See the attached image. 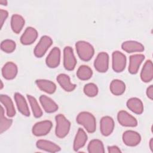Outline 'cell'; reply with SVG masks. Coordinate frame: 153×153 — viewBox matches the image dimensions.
<instances>
[{"instance_id":"obj_1","label":"cell","mask_w":153,"mask_h":153,"mask_svg":"<svg viewBox=\"0 0 153 153\" xmlns=\"http://www.w3.org/2000/svg\"><path fill=\"white\" fill-rule=\"evenodd\" d=\"M78 124L82 126L88 133H94L96 130V121L94 116L88 112H81L76 117Z\"/></svg>"},{"instance_id":"obj_2","label":"cell","mask_w":153,"mask_h":153,"mask_svg":"<svg viewBox=\"0 0 153 153\" xmlns=\"http://www.w3.org/2000/svg\"><path fill=\"white\" fill-rule=\"evenodd\" d=\"M75 48L79 57L83 61H89L94 54V49L92 45L84 41L76 42Z\"/></svg>"},{"instance_id":"obj_3","label":"cell","mask_w":153,"mask_h":153,"mask_svg":"<svg viewBox=\"0 0 153 153\" xmlns=\"http://www.w3.org/2000/svg\"><path fill=\"white\" fill-rule=\"evenodd\" d=\"M55 120L56 122V135L59 138H64L69 131L71 123L63 114L57 115L55 117Z\"/></svg>"},{"instance_id":"obj_4","label":"cell","mask_w":153,"mask_h":153,"mask_svg":"<svg viewBox=\"0 0 153 153\" xmlns=\"http://www.w3.org/2000/svg\"><path fill=\"white\" fill-rule=\"evenodd\" d=\"M52 44L53 40L50 36L47 35L42 36L34 48L33 53L35 56L38 58L44 56Z\"/></svg>"},{"instance_id":"obj_5","label":"cell","mask_w":153,"mask_h":153,"mask_svg":"<svg viewBox=\"0 0 153 153\" xmlns=\"http://www.w3.org/2000/svg\"><path fill=\"white\" fill-rule=\"evenodd\" d=\"M126 65V57L121 52L115 51L112 54V66L116 72H121L124 71Z\"/></svg>"},{"instance_id":"obj_6","label":"cell","mask_w":153,"mask_h":153,"mask_svg":"<svg viewBox=\"0 0 153 153\" xmlns=\"http://www.w3.org/2000/svg\"><path fill=\"white\" fill-rule=\"evenodd\" d=\"M76 65V59L74 56L73 49L66 46L63 50V66L68 71H73Z\"/></svg>"},{"instance_id":"obj_7","label":"cell","mask_w":153,"mask_h":153,"mask_svg":"<svg viewBox=\"0 0 153 153\" xmlns=\"http://www.w3.org/2000/svg\"><path fill=\"white\" fill-rule=\"evenodd\" d=\"M53 124L50 120H44L35 123L32 127V133L36 136H42L47 134L51 130Z\"/></svg>"},{"instance_id":"obj_8","label":"cell","mask_w":153,"mask_h":153,"mask_svg":"<svg viewBox=\"0 0 153 153\" xmlns=\"http://www.w3.org/2000/svg\"><path fill=\"white\" fill-rule=\"evenodd\" d=\"M94 68L99 72H106L109 68V55L106 52L99 53L94 62Z\"/></svg>"},{"instance_id":"obj_9","label":"cell","mask_w":153,"mask_h":153,"mask_svg":"<svg viewBox=\"0 0 153 153\" xmlns=\"http://www.w3.org/2000/svg\"><path fill=\"white\" fill-rule=\"evenodd\" d=\"M117 120L120 124L124 127H134L137 125V120L133 116L124 110L118 112Z\"/></svg>"},{"instance_id":"obj_10","label":"cell","mask_w":153,"mask_h":153,"mask_svg":"<svg viewBox=\"0 0 153 153\" xmlns=\"http://www.w3.org/2000/svg\"><path fill=\"white\" fill-rule=\"evenodd\" d=\"M141 140V136L139 133L133 130H127L123 133V141L128 146H135L139 145Z\"/></svg>"},{"instance_id":"obj_11","label":"cell","mask_w":153,"mask_h":153,"mask_svg":"<svg viewBox=\"0 0 153 153\" xmlns=\"http://www.w3.org/2000/svg\"><path fill=\"white\" fill-rule=\"evenodd\" d=\"M114 121L112 118L109 116L103 117L100 121V132L104 136L110 135L114 128Z\"/></svg>"},{"instance_id":"obj_12","label":"cell","mask_w":153,"mask_h":153,"mask_svg":"<svg viewBox=\"0 0 153 153\" xmlns=\"http://www.w3.org/2000/svg\"><path fill=\"white\" fill-rule=\"evenodd\" d=\"M60 62V50L58 47H55L53 48L48 54L45 59V63L48 67L50 68H55L59 65Z\"/></svg>"},{"instance_id":"obj_13","label":"cell","mask_w":153,"mask_h":153,"mask_svg":"<svg viewBox=\"0 0 153 153\" xmlns=\"http://www.w3.org/2000/svg\"><path fill=\"white\" fill-rule=\"evenodd\" d=\"M37 37V30L32 27H27L20 37V42L23 45H30L35 41Z\"/></svg>"},{"instance_id":"obj_14","label":"cell","mask_w":153,"mask_h":153,"mask_svg":"<svg viewBox=\"0 0 153 153\" xmlns=\"http://www.w3.org/2000/svg\"><path fill=\"white\" fill-rule=\"evenodd\" d=\"M144 59L145 56L142 54H136L130 56L129 58L128 72L131 74H136Z\"/></svg>"},{"instance_id":"obj_15","label":"cell","mask_w":153,"mask_h":153,"mask_svg":"<svg viewBox=\"0 0 153 153\" xmlns=\"http://www.w3.org/2000/svg\"><path fill=\"white\" fill-rule=\"evenodd\" d=\"M17 72V65L12 62H7L2 68V75L5 79L8 80L14 79L16 76Z\"/></svg>"},{"instance_id":"obj_16","label":"cell","mask_w":153,"mask_h":153,"mask_svg":"<svg viewBox=\"0 0 153 153\" xmlns=\"http://www.w3.org/2000/svg\"><path fill=\"white\" fill-rule=\"evenodd\" d=\"M14 97L17 109L20 112L25 116L29 117L30 115L29 109L27 102L23 96L19 93H16Z\"/></svg>"},{"instance_id":"obj_17","label":"cell","mask_w":153,"mask_h":153,"mask_svg":"<svg viewBox=\"0 0 153 153\" xmlns=\"http://www.w3.org/2000/svg\"><path fill=\"white\" fill-rule=\"evenodd\" d=\"M39 102L44 110L47 113H53L58 109L57 104L53 99L45 95H41L39 97Z\"/></svg>"},{"instance_id":"obj_18","label":"cell","mask_w":153,"mask_h":153,"mask_svg":"<svg viewBox=\"0 0 153 153\" xmlns=\"http://www.w3.org/2000/svg\"><path fill=\"white\" fill-rule=\"evenodd\" d=\"M36 146L39 149L50 152H56L61 150L60 147L57 144L44 139L38 140L36 143Z\"/></svg>"},{"instance_id":"obj_19","label":"cell","mask_w":153,"mask_h":153,"mask_svg":"<svg viewBox=\"0 0 153 153\" xmlns=\"http://www.w3.org/2000/svg\"><path fill=\"white\" fill-rule=\"evenodd\" d=\"M57 81L61 87L68 92H71L74 90L76 87V84H72L71 82L70 77L65 74H60L56 78Z\"/></svg>"},{"instance_id":"obj_20","label":"cell","mask_w":153,"mask_h":153,"mask_svg":"<svg viewBox=\"0 0 153 153\" xmlns=\"http://www.w3.org/2000/svg\"><path fill=\"white\" fill-rule=\"evenodd\" d=\"M140 78L144 82H149L153 78V66L151 60H148L145 63L140 72Z\"/></svg>"},{"instance_id":"obj_21","label":"cell","mask_w":153,"mask_h":153,"mask_svg":"<svg viewBox=\"0 0 153 153\" xmlns=\"http://www.w3.org/2000/svg\"><path fill=\"white\" fill-rule=\"evenodd\" d=\"M121 48L124 51L128 53L142 52L144 51V46L141 43L135 41H127L124 42L121 45Z\"/></svg>"},{"instance_id":"obj_22","label":"cell","mask_w":153,"mask_h":153,"mask_svg":"<svg viewBox=\"0 0 153 153\" xmlns=\"http://www.w3.org/2000/svg\"><path fill=\"white\" fill-rule=\"evenodd\" d=\"M87 138L88 137L85 131L82 128H79L74 141V150L76 152L82 148L85 145L87 140Z\"/></svg>"},{"instance_id":"obj_23","label":"cell","mask_w":153,"mask_h":153,"mask_svg":"<svg viewBox=\"0 0 153 153\" xmlns=\"http://www.w3.org/2000/svg\"><path fill=\"white\" fill-rule=\"evenodd\" d=\"M35 83L37 87L41 90L48 94H53L56 90V84L53 81L50 80L39 79L36 80Z\"/></svg>"},{"instance_id":"obj_24","label":"cell","mask_w":153,"mask_h":153,"mask_svg":"<svg viewBox=\"0 0 153 153\" xmlns=\"http://www.w3.org/2000/svg\"><path fill=\"white\" fill-rule=\"evenodd\" d=\"M127 108L136 114H141L143 112V105L142 100L137 97H131L127 102Z\"/></svg>"},{"instance_id":"obj_25","label":"cell","mask_w":153,"mask_h":153,"mask_svg":"<svg viewBox=\"0 0 153 153\" xmlns=\"http://www.w3.org/2000/svg\"><path fill=\"white\" fill-rule=\"evenodd\" d=\"M24 18L17 14H13L11 18V27L13 31L16 33H19L25 25Z\"/></svg>"},{"instance_id":"obj_26","label":"cell","mask_w":153,"mask_h":153,"mask_svg":"<svg viewBox=\"0 0 153 153\" xmlns=\"http://www.w3.org/2000/svg\"><path fill=\"white\" fill-rule=\"evenodd\" d=\"M1 102L5 107L7 115L9 117H13L16 115V110L11 99L6 94H1Z\"/></svg>"},{"instance_id":"obj_27","label":"cell","mask_w":153,"mask_h":153,"mask_svg":"<svg viewBox=\"0 0 153 153\" xmlns=\"http://www.w3.org/2000/svg\"><path fill=\"white\" fill-rule=\"evenodd\" d=\"M110 91L115 96L123 94L126 90V85L123 81L120 79H114L111 81L109 86Z\"/></svg>"},{"instance_id":"obj_28","label":"cell","mask_w":153,"mask_h":153,"mask_svg":"<svg viewBox=\"0 0 153 153\" xmlns=\"http://www.w3.org/2000/svg\"><path fill=\"white\" fill-rule=\"evenodd\" d=\"M89 153H103L105 152L103 142L99 139L91 140L87 146Z\"/></svg>"},{"instance_id":"obj_29","label":"cell","mask_w":153,"mask_h":153,"mask_svg":"<svg viewBox=\"0 0 153 153\" xmlns=\"http://www.w3.org/2000/svg\"><path fill=\"white\" fill-rule=\"evenodd\" d=\"M92 75L91 69L87 65L80 66L76 72V76L81 80H88L91 78Z\"/></svg>"},{"instance_id":"obj_30","label":"cell","mask_w":153,"mask_h":153,"mask_svg":"<svg viewBox=\"0 0 153 153\" xmlns=\"http://www.w3.org/2000/svg\"><path fill=\"white\" fill-rule=\"evenodd\" d=\"M27 99L32 110L33 116L35 118H40L42 115V111L38 105L36 99L31 95H27Z\"/></svg>"},{"instance_id":"obj_31","label":"cell","mask_w":153,"mask_h":153,"mask_svg":"<svg viewBox=\"0 0 153 153\" xmlns=\"http://www.w3.org/2000/svg\"><path fill=\"white\" fill-rule=\"evenodd\" d=\"M1 116H0V133H2L3 132L7 130L11 126L13 123V120L11 119L7 118L4 115V110L3 107H1Z\"/></svg>"},{"instance_id":"obj_32","label":"cell","mask_w":153,"mask_h":153,"mask_svg":"<svg viewBox=\"0 0 153 153\" xmlns=\"http://www.w3.org/2000/svg\"><path fill=\"white\" fill-rule=\"evenodd\" d=\"M16 42L11 39H5L1 42V48L2 51L7 53H11L16 49Z\"/></svg>"},{"instance_id":"obj_33","label":"cell","mask_w":153,"mask_h":153,"mask_svg":"<svg viewBox=\"0 0 153 153\" xmlns=\"http://www.w3.org/2000/svg\"><path fill=\"white\" fill-rule=\"evenodd\" d=\"M84 94L88 97H94L98 93V88L94 83H88L84 87Z\"/></svg>"},{"instance_id":"obj_34","label":"cell","mask_w":153,"mask_h":153,"mask_svg":"<svg viewBox=\"0 0 153 153\" xmlns=\"http://www.w3.org/2000/svg\"><path fill=\"white\" fill-rule=\"evenodd\" d=\"M0 16H1V27H2V26L4 25V22L6 20L8 16V13L7 11L1 9L0 10Z\"/></svg>"},{"instance_id":"obj_35","label":"cell","mask_w":153,"mask_h":153,"mask_svg":"<svg viewBox=\"0 0 153 153\" xmlns=\"http://www.w3.org/2000/svg\"><path fill=\"white\" fill-rule=\"evenodd\" d=\"M108 152L110 153H120L121 152V151L117 146H110L108 147Z\"/></svg>"},{"instance_id":"obj_36","label":"cell","mask_w":153,"mask_h":153,"mask_svg":"<svg viewBox=\"0 0 153 153\" xmlns=\"http://www.w3.org/2000/svg\"><path fill=\"white\" fill-rule=\"evenodd\" d=\"M146 93L147 97H148L149 99L152 100V99H153V85H149V86L147 88Z\"/></svg>"},{"instance_id":"obj_37","label":"cell","mask_w":153,"mask_h":153,"mask_svg":"<svg viewBox=\"0 0 153 153\" xmlns=\"http://www.w3.org/2000/svg\"><path fill=\"white\" fill-rule=\"evenodd\" d=\"M149 145V148H150L151 151L153 152V139H152V138H151V139H150Z\"/></svg>"},{"instance_id":"obj_38","label":"cell","mask_w":153,"mask_h":153,"mask_svg":"<svg viewBox=\"0 0 153 153\" xmlns=\"http://www.w3.org/2000/svg\"><path fill=\"white\" fill-rule=\"evenodd\" d=\"M0 4L2 5H7V1L6 0H0Z\"/></svg>"},{"instance_id":"obj_39","label":"cell","mask_w":153,"mask_h":153,"mask_svg":"<svg viewBox=\"0 0 153 153\" xmlns=\"http://www.w3.org/2000/svg\"><path fill=\"white\" fill-rule=\"evenodd\" d=\"M1 89H2L3 88V83L2 82V81H1Z\"/></svg>"}]
</instances>
